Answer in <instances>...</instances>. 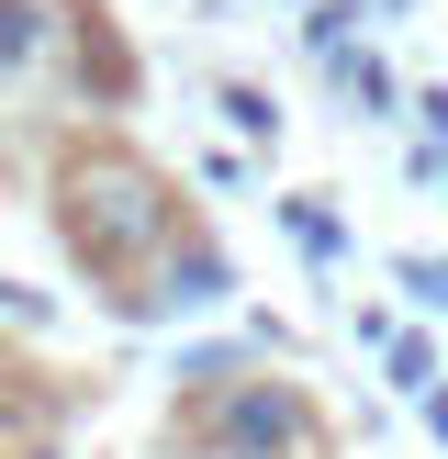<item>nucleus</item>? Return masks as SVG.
<instances>
[{
	"instance_id": "nucleus-1",
	"label": "nucleus",
	"mask_w": 448,
	"mask_h": 459,
	"mask_svg": "<svg viewBox=\"0 0 448 459\" xmlns=\"http://www.w3.org/2000/svg\"><path fill=\"white\" fill-rule=\"evenodd\" d=\"M45 224H56L67 269H79L101 303H124L179 236H191V202H179L168 157H146L124 124H67L45 157Z\"/></svg>"
},
{
	"instance_id": "nucleus-2",
	"label": "nucleus",
	"mask_w": 448,
	"mask_h": 459,
	"mask_svg": "<svg viewBox=\"0 0 448 459\" xmlns=\"http://www.w3.org/2000/svg\"><path fill=\"white\" fill-rule=\"evenodd\" d=\"M168 437L191 459H325L336 426H325V403H314V381L246 359L236 381H202V393L168 403Z\"/></svg>"
},
{
	"instance_id": "nucleus-3",
	"label": "nucleus",
	"mask_w": 448,
	"mask_h": 459,
	"mask_svg": "<svg viewBox=\"0 0 448 459\" xmlns=\"http://www.w3.org/2000/svg\"><path fill=\"white\" fill-rule=\"evenodd\" d=\"M224 303H236V258H224V247L191 224V236H179V247H168V258H157L112 314H124V325H179V314H224Z\"/></svg>"
},
{
	"instance_id": "nucleus-4",
	"label": "nucleus",
	"mask_w": 448,
	"mask_h": 459,
	"mask_svg": "<svg viewBox=\"0 0 448 459\" xmlns=\"http://www.w3.org/2000/svg\"><path fill=\"white\" fill-rule=\"evenodd\" d=\"M56 45H67V22H56V0H0V112L22 101V90L56 67Z\"/></svg>"
},
{
	"instance_id": "nucleus-5",
	"label": "nucleus",
	"mask_w": 448,
	"mask_h": 459,
	"mask_svg": "<svg viewBox=\"0 0 448 459\" xmlns=\"http://www.w3.org/2000/svg\"><path fill=\"white\" fill-rule=\"evenodd\" d=\"M269 224H280V236L303 247L314 269H336V258L358 247V236H348V213H336V191H280V202H269Z\"/></svg>"
},
{
	"instance_id": "nucleus-6",
	"label": "nucleus",
	"mask_w": 448,
	"mask_h": 459,
	"mask_svg": "<svg viewBox=\"0 0 448 459\" xmlns=\"http://www.w3.org/2000/svg\"><path fill=\"white\" fill-rule=\"evenodd\" d=\"M325 90L358 112V124H392V112H403V79H392V56H370V45H348V56L325 67Z\"/></svg>"
},
{
	"instance_id": "nucleus-7",
	"label": "nucleus",
	"mask_w": 448,
	"mask_h": 459,
	"mask_svg": "<svg viewBox=\"0 0 448 459\" xmlns=\"http://www.w3.org/2000/svg\"><path fill=\"white\" fill-rule=\"evenodd\" d=\"M358 22H370V0H303V45H314V67H336L358 45Z\"/></svg>"
},
{
	"instance_id": "nucleus-8",
	"label": "nucleus",
	"mask_w": 448,
	"mask_h": 459,
	"mask_svg": "<svg viewBox=\"0 0 448 459\" xmlns=\"http://www.w3.org/2000/svg\"><path fill=\"white\" fill-rule=\"evenodd\" d=\"M381 381H392L403 403H426V393H437V336H415V325H403L392 348H381Z\"/></svg>"
},
{
	"instance_id": "nucleus-9",
	"label": "nucleus",
	"mask_w": 448,
	"mask_h": 459,
	"mask_svg": "<svg viewBox=\"0 0 448 459\" xmlns=\"http://www.w3.org/2000/svg\"><path fill=\"white\" fill-rule=\"evenodd\" d=\"M213 101H224V124H236V134H246V146H280V101H269V90H258V79H224V90H213Z\"/></svg>"
},
{
	"instance_id": "nucleus-10",
	"label": "nucleus",
	"mask_w": 448,
	"mask_h": 459,
	"mask_svg": "<svg viewBox=\"0 0 448 459\" xmlns=\"http://www.w3.org/2000/svg\"><path fill=\"white\" fill-rule=\"evenodd\" d=\"M392 281H403V303L448 314V258H415V247H403V258H392Z\"/></svg>"
},
{
	"instance_id": "nucleus-11",
	"label": "nucleus",
	"mask_w": 448,
	"mask_h": 459,
	"mask_svg": "<svg viewBox=\"0 0 448 459\" xmlns=\"http://www.w3.org/2000/svg\"><path fill=\"white\" fill-rule=\"evenodd\" d=\"M0 325H34V336H45V325H56V303H45L34 281H0Z\"/></svg>"
},
{
	"instance_id": "nucleus-12",
	"label": "nucleus",
	"mask_w": 448,
	"mask_h": 459,
	"mask_svg": "<svg viewBox=\"0 0 448 459\" xmlns=\"http://www.w3.org/2000/svg\"><path fill=\"white\" fill-rule=\"evenodd\" d=\"M348 336H358V348H370V359H381V348H392V336H403V325H392V314H381V303H358V314H348Z\"/></svg>"
},
{
	"instance_id": "nucleus-13",
	"label": "nucleus",
	"mask_w": 448,
	"mask_h": 459,
	"mask_svg": "<svg viewBox=\"0 0 448 459\" xmlns=\"http://www.w3.org/2000/svg\"><path fill=\"white\" fill-rule=\"evenodd\" d=\"M415 415H426V437H437V448H448V381H437V393H426V403H415Z\"/></svg>"
}]
</instances>
